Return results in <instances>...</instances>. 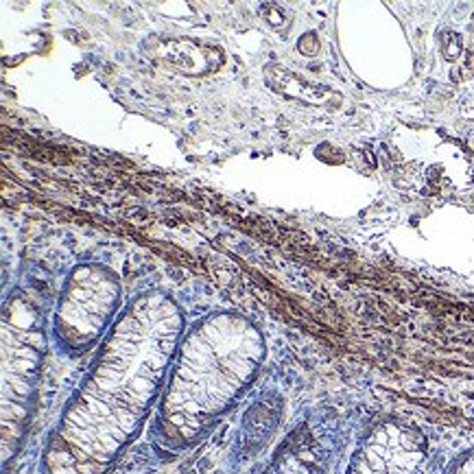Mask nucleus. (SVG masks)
Listing matches in <instances>:
<instances>
[{"mask_svg": "<svg viewBox=\"0 0 474 474\" xmlns=\"http://www.w3.org/2000/svg\"><path fill=\"white\" fill-rule=\"evenodd\" d=\"M142 50L149 59L184 74H212L223 66V53L188 37H149Z\"/></svg>", "mask_w": 474, "mask_h": 474, "instance_id": "nucleus-1", "label": "nucleus"}, {"mask_svg": "<svg viewBox=\"0 0 474 474\" xmlns=\"http://www.w3.org/2000/svg\"><path fill=\"white\" fill-rule=\"evenodd\" d=\"M420 459L422 454L411 437L380 433L359 454L352 474H417Z\"/></svg>", "mask_w": 474, "mask_h": 474, "instance_id": "nucleus-2", "label": "nucleus"}, {"mask_svg": "<svg viewBox=\"0 0 474 474\" xmlns=\"http://www.w3.org/2000/svg\"><path fill=\"white\" fill-rule=\"evenodd\" d=\"M265 77L269 81L271 88H275L278 92L282 94H289L293 98H302V101H315L317 94H321V90H311L306 81L297 77V74L284 70L282 66L273 64V66H267L265 68Z\"/></svg>", "mask_w": 474, "mask_h": 474, "instance_id": "nucleus-3", "label": "nucleus"}, {"mask_svg": "<svg viewBox=\"0 0 474 474\" xmlns=\"http://www.w3.org/2000/svg\"><path fill=\"white\" fill-rule=\"evenodd\" d=\"M299 50H302L304 55H315L319 50V42L317 37L313 35V33H306V35L299 40Z\"/></svg>", "mask_w": 474, "mask_h": 474, "instance_id": "nucleus-4", "label": "nucleus"}, {"mask_svg": "<svg viewBox=\"0 0 474 474\" xmlns=\"http://www.w3.org/2000/svg\"><path fill=\"white\" fill-rule=\"evenodd\" d=\"M457 474H474V461H470V463H466V466L461 468Z\"/></svg>", "mask_w": 474, "mask_h": 474, "instance_id": "nucleus-5", "label": "nucleus"}]
</instances>
